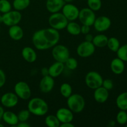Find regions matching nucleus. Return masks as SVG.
Returning <instances> with one entry per match:
<instances>
[{
    "mask_svg": "<svg viewBox=\"0 0 127 127\" xmlns=\"http://www.w3.org/2000/svg\"><path fill=\"white\" fill-rule=\"evenodd\" d=\"M60 38L58 31L54 29H42L37 31L32 35V41L33 46L38 50H46L58 44Z\"/></svg>",
    "mask_w": 127,
    "mask_h": 127,
    "instance_id": "1",
    "label": "nucleus"
},
{
    "mask_svg": "<svg viewBox=\"0 0 127 127\" xmlns=\"http://www.w3.org/2000/svg\"><path fill=\"white\" fill-rule=\"evenodd\" d=\"M27 109L31 114L35 116H44L48 113L49 107L47 102L40 97L30 99L27 104Z\"/></svg>",
    "mask_w": 127,
    "mask_h": 127,
    "instance_id": "2",
    "label": "nucleus"
},
{
    "mask_svg": "<svg viewBox=\"0 0 127 127\" xmlns=\"http://www.w3.org/2000/svg\"><path fill=\"white\" fill-rule=\"evenodd\" d=\"M67 106L73 113H81L86 105L84 98L81 95L78 94H72L69 97L67 98Z\"/></svg>",
    "mask_w": 127,
    "mask_h": 127,
    "instance_id": "3",
    "label": "nucleus"
},
{
    "mask_svg": "<svg viewBox=\"0 0 127 127\" xmlns=\"http://www.w3.org/2000/svg\"><path fill=\"white\" fill-rule=\"evenodd\" d=\"M68 22L69 21L63 13L60 12L52 13L48 18V23L50 27L58 31L65 29Z\"/></svg>",
    "mask_w": 127,
    "mask_h": 127,
    "instance_id": "4",
    "label": "nucleus"
},
{
    "mask_svg": "<svg viewBox=\"0 0 127 127\" xmlns=\"http://www.w3.org/2000/svg\"><path fill=\"white\" fill-rule=\"evenodd\" d=\"M103 80L102 76L100 73L95 71L88 72L85 76V83L86 86L94 90L102 86Z\"/></svg>",
    "mask_w": 127,
    "mask_h": 127,
    "instance_id": "5",
    "label": "nucleus"
},
{
    "mask_svg": "<svg viewBox=\"0 0 127 127\" xmlns=\"http://www.w3.org/2000/svg\"><path fill=\"white\" fill-rule=\"evenodd\" d=\"M52 55L56 62L64 63L69 57V51L66 46L57 44L52 48Z\"/></svg>",
    "mask_w": 127,
    "mask_h": 127,
    "instance_id": "6",
    "label": "nucleus"
},
{
    "mask_svg": "<svg viewBox=\"0 0 127 127\" xmlns=\"http://www.w3.org/2000/svg\"><path fill=\"white\" fill-rule=\"evenodd\" d=\"M14 93L17 95L19 99L22 100H28L32 94L29 85L25 81H19L15 84Z\"/></svg>",
    "mask_w": 127,
    "mask_h": 127,
    "instance_id": "7",
    "label": "nucleus"
},
{
    "mask_svg": "<svg viewBox=\"0 0 127 127\" xmlns=\"http://www.w3.org/2000/svg\"><path fill=\"white\" fill-rule=\"evenodd\" d=\"M95 18L96 16L94 11L89 7H84L79 10L78 19L83 25H87L90 27L93 26Z\"/></svg>",
    "mask_w": 127,
    "mask_h": 127,
    "instance_id": "8",
    "label": "nucleus"
},
{
    "mask_svg": "<svg viewBox=\"0 0 127 127\" xmlns=\"http://www.w3.org/2000/svg\"><path fill=\"white\" fill-rule=\"evenodd\" d=\"M22 19V14L17 10H11L2 14V23L8 27L19 24Z\"/></svg>",
    "mask_w": 127,
    "mask_h": 127,
    "instance_id": "9",
    "label": "nucleus"
},
{
    "mask_svg": "<svg viewBox=\"0 0 127 127\" xmlns=\"http://www.w3.org/2000/svg\"><path fill=\"white\" fill-rule=\"evenodd\" d=\"M95 50V47L93 42L85 40L79 43L76 48V53L81 58H88L93 55Z\"/></svg>",
    "mask_w": 127,
    "mask_h": 127,
    "instance_id": "10",
    "label": "nucleus"
},
{
    "mask_svg": "<svg viewBox=\"0 0 127 127\" xmlns=\"http://www.w3.org/2000/svg\"><path fill=\"white\" fill-rule=\"evenodd\" d=\"M62 13L68 21H74L78 19L79 9L71 3H65L62 8Z\"/></svg>",
    "mask_w": 127,
    "mask_h": 127,
    "instance_id": "11",
    "label": "nucleus"
},
{
    "mask_svg": "<svg viewBox=\"0 0 127 127\" xmlns=\"http://www.w3.org/2000/svg\"><path fill=\"white\" fill-rule=\"evenodd\" d=\"M112 24L111 20L107 16H101L95 18L93 24L94 29L99 32H103L107 31Z\"/></svg>",
    "mask_w": 127,
    "mask_h": 127,
    "instance_id": "12",
    "label": "nucleus"
},
{
    "mask_svg": "<svg viewBox=\"0 0 127 127\" xmlns=\"http://www.w3.org/2000/svg\"><path fill=\"white\" fill-rule=\"evenodd\" d=\"M1 104L6 108H12L17 105L19 102V97L15 93L8 92L1 96L0 100Z\"/></svg>",
    "mask_w": 127,
    "mask_h": 127,
    "instance_id": "13",
    "label": "nucleus"
},
{
    "mask_svg": "<svg viewBox=\"0 0 127 127\" xmlns=\"http://www.w3.org/2000/svg\"><path fill=\"white\" fill-rule=\"evenodd\" d=\"M74 113L68 108H60L56 112V116L61 124L72 122L74 119Z\"/></svg>",
    "mask_w": 127,
    "mask_h": 127,
    "instance_id": "14",
    "label": "nucleus"
},
{
    "mask_svg": "<svg viewBox=\"0 0 127 127\" xmlns=\"http://www.w3.org/2000/svg\"><path fill=\"white\" fill-rule=\"evenodd\" d=\"M55 86L54 78L50 75L43 76L39 83L40 90L44 94L49 93L53 90Z\"/></svg>",
    "mask_w": 127,
    "mask_h": 127,
    "instance_id": "15",
    "label": "nucleus"
},
{
    "mask_svg": "<svg viewBox=\"0 0 127 127\" xmlns=\"http://www.w3.org/2000/svg\"><path fill=\"white\" fill-rule=\"evenodd\" d=\"M64 4V0H47L45 6L47 11L52 14L60 12Z\"/></svg>",
    "mask_w": 127,
    "mask_h": 127,
    "instance_id": "16",
    "label": "nucleus"
},
{
    "mask_svg": "<svg viewBox=\"0 0 127 127\" xmlns=\"http://www.w3.org/2000/svg\"><path fill=\"white\" fill-rule=\"evenodd\" d=\"M94 100L99 104L105 103L108 100L109 96V91L102 86L96 88L94 89Z\"/></svg>",
    "mask_w": 127,
    "mask_h": 127,
    "instance_id": "17",
    "label": "nucleus"
},
{
    "mask_svg": "<svg viewBox=\"0 0 127 127\" xmlns=\"http://www.w3.org/2000/svg\"><path fill=\"white\" fill-rule=\"evenodd\" d=\"M64 67L65 66L63 63L59 62H55L48 68V74L53 78H57L62 74Z\"/></svg>",
    "mask_w": 127,
    "mask_h": 127,
    "instance_id": "18",
    "label": "nucleus"
},
{
    "mask_svg": "<svg viewBox=\"0 0 127 127\" xmlns=\"http://www.w3.org/2000/svg\"><path fill=\"white\" fill-rule=\"evenodd\" d=\"M22 58L25 61L30 63H33L36 61L37 55L33 48L30 47H26L22 50L21 52Z\"/></svg>",
    "mask_w": 127,
    "mask_h": 127,
    "instance_id": "19",
    "label": "nucleus"
},
{
    "mask_svg": "<svg viewBox=\"0 0 127 127\" xmlns=\"http://www.w3.org/2000/svg\"><path fill=\"white\" fill-rule=\"evenodd\" d=\"M8 34L11 39L15 41H19L24 37V31L21 26L18 24L9 27Z\"/></svg>",
    "mask_w": 127,
    "mask_h": 127,
    "instance_id": "20",
    "label": "nucleus"
},
{
    "mask_svg": "<svg viewBox=\"0 0 127 127\" xmlns=\"http://www.w3.org/2000/svg\"><path fill=\"white\" fill-rule=\"evenodd\" d=\"M110 69L115 74H121L125 70V63L123 60L119 58H115L112 60L110 63Z\"/></svg>",
    "mask_w": 127,
    "mask_h": 127,
    "instance_id": "21",
    "label": "nucleus"
},
{
    "mask_svg": "<svg viewBox=\"0 0 127 127\" xmlns=\"http://www.w3.org/2000/svg\"><path fill=\"white\" fill-rule=\"evenodd\" d=\"M2 120L7 125L11 127H16L19 123L17 115L11 111H4Z\"/></svg>",
    "mask_w": 127,
    "mask_h": 127,
    "instance_id": "22",
    "label": "nucleus"
},
{
    "mask_svg": "<svg viewBox=\"0 0 127 127\" xmlns=\"http://www.w3.org/2000/svg\"><path fill=\"white\" fill-rule=\"evenodd\" d=\"M108 38L105 35L100 33L94 36L93 40V43L95 47L98 48H103L107 46L108 42Z\"/></svg>",
    "mask_w": 127,
    "mask_h": 127,
    "instance_id": "23",
    "label": "nucleus"
},
{
    "mask_svg": "<svg viewBox=\"0 0 127 127\" xmlns=\"http://www.w3.org/2000/svg\"><path fill=\"white\" fill-rule=\"evenodd\" d=\"M67 32L72 35L76 36L81 33V26L74 21H69L66 27Z\"/></svg>",
    "mask_w": 127,
    "mask_h": 127,
    "instance_id": "24",
    "label": "nucleus"
},
{
    "mask_svg": "<svg viewBox=\"0 0 127 127\" xmlns=\"http://www.w3.org/2000/svg\"><path fill=\"white\" fill-rule=\"evenodd\" d=\"M116 105L120 110H127V92L121 93L116 99Z\"/></svg>",
    "mask_w": 127,
    "mask_h": 127,
    "instance_id": "25",
    "label": "nucleus"
},
{
    "mask_svg": "<svg viewBox=\"0 0 127 127\" xmlns=\"http://www.w3.org/2000/svg\"><path fill=\"white\" fill-rule=\"evenodd\" d=\"M31 0H13L12 6L14 10L21 11L26 9L29 6Z\"/></svg>",
    "mask_w": 127,
    "mask_h": 127,
    "instance_id": "26",
    "label": "nucleus"
},
{
    "mask_svg": "<svg viewBox=\"0 0 127 127\" xmlns=\"http://www.w3.org/2000/svg\"><path fill=\"white\" fill-rule=\"evenodd\" d=\"M45 124L48 127H60L61 123L56 115H48L45 119Z\"/></svg>",
    "mask_w": 127,
    "mask_h": 127,
    "instance_id": "27",
    "label": "nucleus"
},
{
    "mask_svg": "<svg viewBox=\"0 0 127 127\" xmlns=\"http://www.w3.org/2000/svg\"><path fill=\"white\" fill-rule=\"evenodd\" d=\"M60 92L62 96L67 99L73 94V89L70 84L67 83H64L61 85Z\"/></svg>",
    "mask_w": 127,
    "mask_h": 127,
    "instance_id": "28",
    "label": "nucleus"
},
{
    "mask_svg": "<svg viewBox=\"0 0 127 127\" xmlns=\"http://www.w3.org/2000/svg\"><path fill=\"white\" fill-rule=\"evenodd\" d=\"M107 46L110 50L112 52H117L120 47V42L119 40L115 37H110L108 39Z\"/></svg>",
    "mask_w": 127,
    "mask_h": 127,
    "instance_id": "29",
    "label": "nucleus"
},
{
    "mask_svg": "<svg viewBox=\"0 0 127 127\" xmlns=\"http://www.w3.org/2000/svg\"><path fill=\"white\" fill-rule=\"evenodd\" d=\"M87 4L88 7L94 12L99 11L102 4L101 0H87Z\"/></svg>",
    "mask_w": 127,
    "mask_h": 127,
    "instance_id": "30",
    "label": "nucleus"
},
{
    "mask_svg": "<svg viewBox=\"0 0 127 127\" xmlns=\"http://www.w3.org/2000/svg\"><path fill=\"white\" fill-rule=\"evenodd\" d=\"M64 66L69 70H74L78 68V62L76 58L69 57L64 62Z\"/></svg>",
    "mask_w": 127,
    "mask_h": 127,
    "instance_id": "31",
    "label": "nucleus"
},
{
    "mask_svg": "<svg viewBox=\"0 0 127 127\" xmlns=\"http://www.w3.org/2000/svg\"><path fill=\"white\" fill-rule=\"evenodd\" d=\"M117 122L120 125H125L127 123V113L126 110H120L116 117Z\"/></svg>",
    "mask_w": 127,
    "mask_h": 127,
    "instance_id": "32",
    "label": "nucleus"
},
{
    "mask_svg": "<svg viewBox=\"0 0 127 127\" xmlns=\"http://www.w3.org/2000/svg\"><path fill=\"white\" fill-rule=\"evenodd\" d=\"M116 53L118 58L124 62H127V44L120 46Z\"/></svg>",
    "mask_w": 127,
    "mask_h": 127,
    "instance_id": "33",
    "label": "nucleus"
},
{
    "mask_svg": "<svg viewBox=\"0 0 127 127\" xmlns=\"http://www.w3.org/2000/svg\"><path fill=\"white\" fill-rule=\"evenodd\" d=\"M12 9V5L8 0H0V12L2 14L10 11Z\"/></svg>",
    "mask_w": 127,
    "mask_h": 127,
    "instance_id": "34",
    "label": "nucleus"
},
{
    "mask_svg": "<svg viewBox=\"0 0 127 127\" xmlns=\"http://www.w3.org/2000/svg\"><path fill=\"white\" fill-rule=\"evenodd\" d=\"M31 113L29 111L28 109L22 110L17 114L19 122H27L31 116Z\"/></svg>",
    "mask_w": 127,
    "mask_h": 127,
    "instance_id": "35",
    "label": "nucleus"
},
{
    "mask_svg": "<svg viewBox=\"0 0 127 127\" xmlns=\"http://www.w3.org/2000/svg\"><path fill=\"white\" fill-rule=\"evenodd\" d=\"M102 86L104 87L105 89H106L108 91L111 90L114 88V83H113V81L110 79H104V80H103Z\"/></svg>",
    "mask_w": 127,
    "mask_h": 127,
    "instance_id": "36",
    "label": "nucleus"
},
{
    "mask_svg": "<svg viewBox=\"0 0 127 127\" xmlns=\"http://www.w3.org/2000/svg\"><path fill=\"white\" fill-rule=\"evenodd\" d=\"M6 81V76L5 73L0 69V88L3 87L4 86Z\"/></svg>",
    "mask_w": 127,
    "mask_h": 127,
    "instance_id": "37",
    "label": "nucleus"
},
{
    "mask_svg": "<svg viewBox=\"0 0 127 127\" xmlns=\"http://www.w3.org/2000/svg\"><path fill=\"white\" fill-rule=\"evenodd\" d=\"M90 26H87V25H83L82 26H81V33H82V34H87V33L90 32Z\"/></svg>",
    "mask_w": 127,
    "mask_h": 127,
    "instance_id": "38",
    "label": "nucleus"
},
{
    "mask_svg": "<svg viewBox=\"0 0 127 127\" xmlns=\"http://www.w3.org/2000/svg\"><path fill=\"white\" fill-rule=\"evenodd\" d=\"M17 127H31V125L27 122H19L17 124Z\"/></svg>",
    "mask_w": 127,
    "mask_h": 127,
    "instance_id": "39",
    "label": "nucleus"
},
{
    "mask_svg": "<svg viewBox=\"0 0 127 127\" xmlns=\"http://www.w3.org/2000/svg\"><path fill=\"white\" fill-rule=\"evenodd\" d=\"M41 74L42 76H45L49 75L48 74V68L47 67H43L41 69Z\"/></svg>",
    "mask_w": 127,
    "mask_h": 127,
    "instance_id": "40",
    "label": "nucleus"
},
{
    "mask_svg": "<svg viewBox=\"0 0 127 127\" xmlns=\"http://www.w3.org/2000/svg\"><path fill=\"white\" fill-rule=\"evenodd\" d=\"M93 38H94V36L91 34V33H87L85 35V40L88 41V42H93Z\"/></svg>",
    "mask_w": 127,
    "mask_h": 127,
    "instance_id": "41",
    "label": "nucleus"
},
{
    "mask_svg": "<svg viewBox=\"0 0 127 127\" xmlns=\"http://www.w3.org/2000/svg\"><path fill=\"white\" fill-rule=\"evenodd\" d=\"M60 127H74V125L72 122H66L61 124Z\"/></svg>",
    "mask_w": 127,
    "mask_h": 127,
    "instance_id": "42",
    "label": "nucleus"
},
{
    "mask_svg": "<svg viewBox=\"0 0 127 127\" xmlns=\"http://www.w3.org/2000/svg\"><path fill=\"white\" fill-rule=\"evenodd\" d=\"M4 112V108L2 107L1 105H0V121L2 120V115H3Z\"/></svg>",
    "mask_w": 127,
    "mask_h": 127,
    "instance_id": "43",
    "label": "nucleus"
},
{
    "mask_svg": "<svg viewBox=\"0 0 127 127\" xmlns=\"http://www.w3.org/2000/svg\"><path fill=\"white\" fill-rule=\"evenodd\" d=\"M109 126H110V127H114V125H115V122H114V121H110V122H109Z\"/></svg>",
    "mask_w": 127,
    "mask_h": 127,
    "instance_id": "44",
    "label": "nucleus"
},
{
    "mask_svg": "<svg viewBox=\"0 0 127 127\" xmlns=\"http://www.w3.org/2000/svg\"><path fill=\"white\" fill-rule=\"evenodd\" d=\"M74 0H64V1L65 2V3H71Z\"/></svg>",
    "mask_w": 127,
    "mask_h": 127,
    "instance_id": "45",
    "label": "nucleus"
},
{
    "mask_svg": "<svg viewBox=\"0 0 127 127\" xmlns=\"http://www.w3.org/2000/svg\"><path fill=\"white\" fill-rule=\"evenodd\" d=\"M2 23V15L0 14V24Z\"/></svg>",
    "mask_w": 127,
    "mask_h": 127,
    "instance_id": "46",
    "label": "nucleus"
},
{
    "mask_svg": "<svg viewBox=\"0 0 127 127\" xmlns=\"http://www.w3.org/2000/svg\"><path fill=\"white\" fill-rule=\"evenodd\" d=\"M4 127V125H2V124H1V123H0V127Z\"/></svg>",
    "mask_w": 127,
    "mask_h": 127,
    "instance_id": "47",
    "label": "nucleus"
},
{
    "mask_svg": "<svg viewBox=\"0 0 127 127\" xmlns=\"http://www.w3.org/2000/svg\"><path fill=\"white\" fill-rule=\"evenodd\" d=\"M125 126H126V127H127V125H125Z\"/></svg>",
    "mask_w": 127,
    "mask_h": 127,
    "instance_id": "48",
    "label": "nucleus"
},
{
    "mask_svg": "<svg viewBox=\"0 0 127 127\" xmlns=\"http://www.w3.org/2000/svg\"><path fill=\"white\" fill-rule=\"evenodd\" d=\"M0 100H1V96H0Z\"/></svg>",
    "mask_w": 127,
    "mask_h": 127,
    "instance_id": "49",
    "label": "nucleus"
},
{
    "mask_svg": "<svg viewBox=\"0 0 127 127\" xmlns=\"http://www.w3.org/2000/svg\"><path fill=\"white\" fill-rule=\"evenodd\" d=\"M0 33H1V29H0Z\"/></svg>",
    "mask_w": 127,
    "mask_h": 127,
    "instance_id": "50",
    "label": "nucleus"
},
{
    "mask_svg": "<svg viewBox=\"0 0 127 127\" xmlns=\"http://www.w3.org/2000/svg\"><path fill=\"white\" fill-rule=\"evenodd\" d=\"M0 14H1V12H0Z\"/></svg>",
    "mask_w": 127,
    "mask_h": 127,
    "instance_id": "51",
    "label": "nucleus"
}]
</instances>
